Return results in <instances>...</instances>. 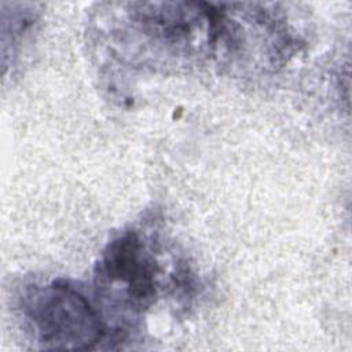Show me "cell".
<instances>
[{"label":"cell","instance_id":"1","mask_svg":"<svg viewBox=\"0 0 352 352\" xmlns=\"http://www.w3.org/2000/svg\"><path fill=\"white\" fill-rule=\"evenodd\" d=\"M22 314L37 341L50 349H94L107 336L102 311L65 279L29 285Z\"/></svg>","mask_w":352,"mask_h":352},{"label":"cell","instance_id":"2","mask_svg":"<svg viewBox=\"0 0 352 352\" xmlns=\"http://www.w3.org/2000/svg\"><path fill=\"white\" fill-rule=\"evenodd\" d=\"M158 243L140 228L116 235L102 250L95 270L98 292L116 307L142 314L160 297L164 270Z\"/></svg>","mask_w":352,"mask_h":352}]
</instances>
